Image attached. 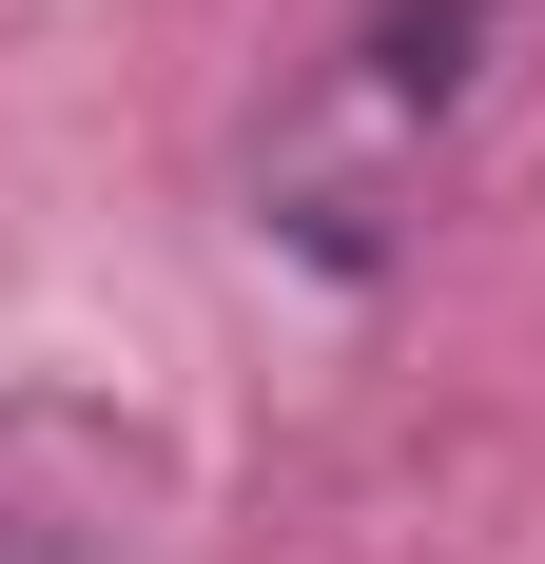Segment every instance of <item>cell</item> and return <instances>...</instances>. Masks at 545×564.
Segmentation results:
<instances>
[{
    "label": "cell",
    "mask_w": 545,
    "mask_h": 564,
    "mask_svg": "<svg viewBox=\"0 0 545 564\" xmlns=\"http://www.w3.org/2000/svg\"><path fill=\"white\" fill-rule=\"evenodd\" d=\"M0 564H157V545H137L117 487H98V507H20V467H0Z\"/></svg>",
    "instance_id": "cell-1"
}]
</instances>
